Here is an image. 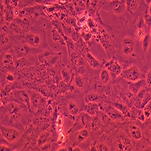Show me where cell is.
Instances as JSON below:
<instances>
[{
  "label": "cell",
  "instance_id": "1",
  "mask_svg": "<svg viewBox=\"0 0 151 151\" xmlns=\"http://www.w3.org/2000/svg\"><path fill=\"white\" fill-rule=\"evenodd\" d=\"M32 117L27 107L17 102L1 106V124L22 131L30 125Z\"/></svg>",
  "mask_w": 151,
  "mask_h": 151
},
{
  "label": "cell",
  "instance_id": "2",
  "mask_svg": "<svg viewBox=\"0 0 151 151\" xmlns=\"http://www.w3.org/2000/svg\"><path fill=\"white\" fill-rule=\"evenodd\" d=\"M85 100L79 94H68L62 100V108L63 114L75 120L80 113L83 111Z\"/></svg>",
  "mask_w": 151,
  "mask_h": 151
},
{
  "label": "cell",
  "instance_id": "3",
  "mask_svg": "<svg viewBox=\"0 0 151 151\" xmlns=\"http://www.w3.org/2000/svg\"><path fill=\"white\" fill-rule=\"evenodd\" d=\"M22 41L33 48L41 50L50 49L46 40L45 30L41 26H37L26 33Z\"/></svg>",
  "mask_w": 151,
  "mask_h": 151
},
{
  "label": "cell",
  "instance_id": "4",
  "mask_svg": "<svg viewBox=\"0 0 151 151\" xmlns=\"http://www.w3.org/2000/svg\"><path fill=\"white\" fill-rule=\"evenodd\" d=\"M111 137L114 150H134L133 141L122 129L113 130Z\"/></svg>",
  "mask_w": 151,
  "mask_h": 151
},
{
  "label": "cell",
  "instance_id": "5",
  "mask_svg": "<svg viewBox=\"0 0 151 151\" xmlns=\"http://www.w3.org/2000/svg\"><path fill=\"white\" fill-rule=\"evenodd\" d=\"M1 140L5 141L6 145L14 146L22 142L23 134L22 131L1 124Z\"/></svg>",
  "mask_w": 151,
  "mask_h": 151
},
{
  "label": "cell",
  "instance_id": "6",
  "mask_svg": "<svg viewBox=\"0 0 151 151\" xmlns=\"http://www.w3.org/2000/svg\"><path fill=\"white\" fill-rule=\"evenodd\" d=\"M91 132L89 129L83 128L82 129L70 133L67 138V145L68 147H81L85 144L91 138Z\"/></svg>",
  "mask_w": 151,
  "mask_h": 151
},
{
  "label": "cell",
  "instance_id": "7",
  "mask_svg": "<svg viewBox=\"0 0 151 151\" xmlns=\"http://www.w3.org/2000/svg\"><path fill=\"white\" fill-rule=\"evenodd\" d=\"M120 128L127 134L132 141H139L143 137V131L136 122H124L120 124Z\"/></svg>",
  "mask_w": 151,
  "mask_h": 151
},
{
  "label": "cell",
  "instance_id": "8",
  "mask_svg": "<svg viewBox=\"0 0 151 151\" xmlns=\"http://www.w3.org/2000/svg\"><path fill=\"white\" fill-rule=\"evenodd\" d=\"M94 117L87 114L86 112L82 111L79 115L75 119V123L73 124L72 128L68 132V134L70 133L74 132L83 128L89 129Z\"/></svg>",
  "mask_w": 151,
  "mask_h": 151
},
{
  "label": "cell",
  "instance_id": "9",
  "mask_svg": "<svg viewBox=\"0 0 151 151\" xmlns=\"http://www.w3.org/2000/svg\"><path fill=\"white\" fill-rule=\"evenodd\" d=\"M17 102L26 105L29 111L31 110V100L30 92L26 90L16 89L11 93V102Z\"/></svg>",
  "mask_w": 151,
  "mask_h": 151
},
{
  "label": "cell",
  "instance_id": "10",
  "mask_svg": "<svg viewBox=\"0 0 151 151\" xmlns=\"http://www.w3.org/2000/svg\"><path fill=\"white\" fill-rule=\"evenodd\" d=\"M36 48H33L25 42L22 41L15 42L13 44L12 53L15 58V59L24 58L30 53H33V51Z\"/></svg>",
  "mask_w": 151,
  "mask_h": 151
},
{
  "label": "cell",
  "instance_id": "11",
  "mask_svg": "<svg viewBox=\"0 0 151 151\" xmlns=\"http://www.w3.org/2000/svg\"><path fill=\"white\" fill-rule=\"evenodd\" d=\"M122 77L129 82H136L141 79V72L137 66L132 65L128 68L122 70Z\"/></svg>",
  "mask_w": 151,
  "mask_h": 151
},
{
  "label": "cell",
  "instance_id": "12",
  "mask_svg": "<svg viewBox=\"0 0 151 151\" xmlns=\"http://www.w3.org/2000/svg\"><path fill=\"white\" fill-rule=\"evenodd\" d=\"M104 111L112 120L118 123H122L125 122L126 117L122 113L113 106L106 105L104 106Z\"/></svg>",
  "mask_w": 151,
  "mask_h": 151
},
{
  "label": "cell",
  "instance_id": "13",
  "mask_svg": "<svg viewBox=\"0 0 151 151\" xmlns=\"http://www.w3.org/2000/svg\"><path fill=\"white\" fill-rule=\"evenodd\" d=\"M105 5L113 14L118 16L124 14L126 11L125 3L121 0H108Z\"/></svg>",
  "mask_w": 151,
  "mask_h": 151
},
{
  "label": "cell",
  "instance_id": "14",
  "mask_svg": "<svg viewBox=\"0 0 151 151\" xmlns=\"http://www.w3.org/2000/svg\"><path fill=\"white\" fill-rule=\"evenodd\" d=\"M9 52L2 53L1 55V69H4L7 71L13 70L16 68L15 60L14 54Z\"/></svg>",
  "mask_w": 151,
  "mask_h": 151
},
{
  "label": "cell",
  "instance_id": "15",
  "mask_svg": "<svg viewBox=\"0 0 151 151\" xmlns=\"http://www.w3.org/2000/svg\"><path fill=\"white\" fill-rule=\"evenodd\" d=\"M108 135L103 134L95 142L97 150L99 151H106V150H114L112 146V138Z\"/></svg>",
  "mask_w": 151,
  "mask_h": 151
},
{
  "label": "cell",
  "instance_id": "16",
  "mask_svg": "<svg viewBox=\"0 0 151 151\" xmlns=\"http://www.w3.org/2000/svg\"><path fill=\"white\" fill-rule=\"evenodd\" d=\"M105 66L109 72L113 80H115L121 74L123 70L122 66L117 60L112 59L109 62H106Z\"/></svg>",
  "mask_w": 151,
  "mask_h": 151
},
{
  "label": "cell",
  "instance_id": "17",
  "mask_svg": "<svg viewBox=\"0 0 151 151\" xmlns=\"http://www.w3.org/2000/svg\"><path fill=\"white\" fill-rule=\"evenodd\" d=\"M135 42L132 37L126 36L122 41V52L123 55L129 56L133 53L135 47Z\"/></svg>",
  "mask_w": 151,
  "mask_h": 151
},
{
  "label": "cell",
  "instance_id": "18",
  "mask_svg": "<svg viewBox=\"0 0 151 151\" xmlns=\"http://www.w3.org/2000/svg\"><path fill=\"white\" fill-rule=\"evenodd\" d=\"M30 100H31V109L40 108L42 104H44L45 97L41 96L40 93L36 91H30Z\"/></svg>",
  "mask_w": 151,
  "mask_h": 151
},
{
  "label": "cell",
  "instance_id": "19",
  "mask_svg": "<svg viewBox=\"0 0 151 151\" xmlns=\"http://www.w3.org/2000/svg\"><path fill=\"white\" fill-rule=\"evenodd\" d=\"M100 41L102 46L104 47L109 58L110 54L109 53H112V50L114 48V45H113V42L111 40L110 36L106 33H104L100 36Z\"/></svg>",
  "mask_w": 151,
  "mask_h": 151
},
{
  "label": "cell",
  "instance_id": "20",
  "mask_svg": "<svg viewBox=\"0 0 151 151\" xmlns=\"http://www.w3.org/2000/svg\"><path fill=\"white\" fill-rule=\"evenodd\" d=\"M128 91L137 96L138 92L146 87V79H140L136 82H131V83H128Z\"/></svg>",
  "mask_w": 151,
  "mask_h": 151
},
{
  "label": "cell",
  "instance_id": "21",
  "mask_svg": "<svg viewBox=\"0 0 151 151\" xmlns=\"http://www.w3.org/2000/svg\"><path fill=\"white\" fill-rule=\"evenodd\" d=\"M83 111L86 112L87 114H88L91 116L94 117L97 116L100 111V104L99 103L93 102L86 104Z\"/></svg>",
  "mask_w": 151,
  "mask_h": 151
},
{
  "label": "cell",
  "instance_id": "22",
  "mask_svg": "<svg viewBox=\"0 0 151 151\" xmlns=\"http://www.w3.org/2000/svg\"><path fill=\"white\" fill-rule=\"evenodd\" d=\"M50 138V134L48 131H44L38 135V137L37 138V146L41 147L44 145L48 143V141Z\"/></svg>",
  "mask_w": 151,
  "mask_h": 151
},
{
  "label": "cell",
  "instance_id": "23",
  "mask_svg": "<svg viewBox=\"0 0 151 151\" xmlns=\"http://www.w3.org/2000/svg\"><path fill=\"white\" fill-rule=\"evenodd\" d=\"M85 59L88 64L92 68L97 69L101 65L100 63L94 56H93L90 52H86L85 54Z\"/></svg>",
  "mask_w": 151,
  "mask_h": 151
},
{
  "label": "cell",
  "instance_id": "24",
  "mask_svg": "<svg viewBox=\"0 0 151 151\" xmlns=\"http://www.w3.org/2000/svg\"><path fill=\"white\" fill-rule=\"evenodd\" d=\"M73 83L74 86L78 88L79 90L83 89L85 86V79L83 75L79 74H76L73 76Z\"/></svg>",
  "mask_w": 151,
  "mask_h": 151
},
{
  "label": "cell",
  "instance_id": "25",
  "mask_svg": "<svg viewBox=\"0 0 151 151\" xmlns=\"http://www.w3.org/2000/svg\"><path fill=\"white\" fill-rule=\"evenodd\" d=\"M81 55L80 53L76 50H74L68 55V62L73 67H76L78 65V62Z\"/></svg>",
  "mask_w": 151,
  "mask_h": 151
},
{
  "label": "cell",
  "instance_id": "26",
  "mask_svg": "<svg viewBox=\"0 0 151 151\" xmlns=\"http://www.w3.org/2000/svg\"><path fill=\"white\" fill-rule=\"evenodd\" d=\"M126 10H127L131 15L137 11L138 7V0H126Z\"/></svg>",
  "mask_w": 151,
  "mask_h": 151
},
{
  "label": "cell",
  "instance_id": "27",
  "mask_svg": "<svg viewBox=\"0 0 151 151\" xmlns=\"http://www.w3.org/2000/svg\"><path fill=\"white\" fill-rule=\"evenodd\" d=\"M84 100L86 104L91 103V102L99 103L100 102V100H102V97L97 93L91 92V93H88L85 96Z\"/></svg>",
  "mask_w": 151,
  "mask_h": 151
},
{
  "label": "cell",
  "instance_id": "28",
  "mask_svg": "<svg viewBox=\"0 0 151 151\" xmlns=\"http://www.w3.org/2000/svg\"><path fill=\"white\" fill-rule=\"evenodd\" d=\"M11 41L9 36L7 35V33L1 32V53L7 48L10 45Z\"/></svg>",
  "mask_w": 151,
  "mask_h": 151
},
{
  "label": "cell",
  "instance_id": "29",
  "mask_svg": "<svg viewBox=\"0 0 151 151\" xmlns=\"http://www.w3.org/2000/svg\"><path fill=\"white\" fill-rule=\"evenodd\" d=\"M112 105L119 110L126 118H130V110L127 106L119 102L112 103Z\"/></svg>",
  "mask_w": 151,
  "mask_h": 151
},
{
  "label": "cell",
  "instance_id": "30",
  "mask_svg": "<svg viewBox=\"0 0 151 151\" xmlns=\"http://www.w3.org/2000/svg\"><path fill=\"white\" fill-rule=\"evenodd\" d=\"M111 75L106 68L102 70L100 73V81L102 85H107L111 80Z\"/></svg>",
  "mask_w": 151,
  "mask_h": 151
},
{
  "label": "cell",
  "instance_id": "31",
  "mask_svg": "<svg viewBox=\"0 0 151 151\" xmlns=\"http://www.w3.org/2000/svg\"><path fill=\"white\" fill-rule=\"evenodd\" d=\"M61 75L64 82L66 83H68L74 76V74H72V71L67 68H64L62 70Z\"/></svg>",
  "mask_w": 151,
  "mask_h": 151
},
{
  "label": "cell",
  "instance_id": "32",
  "mask_svg": "<svg viewBox=\"0 0 151 151\" xmlns=\"http://www.w3.org/2000/svg\"><path fill=\"white\" fill-rule=\"evenodd\" d=\"M52 38L54 41L59 42L61 45H66L64 37L57 31L55 28H53L52 30Z\"/></svg>",
  "mask_w": 151,
  "mask_h": 151
},
{
  "label": "cell",
  "instance_id": "33",
  "mask_svg": "<svg viewBox=\"0 0 151 151\" xmlns=\"http://www.w3.org/2000/svg\"><path fill=\"white\" fill-rule=\"evenodd\" d=\"M64 39L65 40V44L67 47L68 50V55L73 52L74 50H76L75 48V42L72 40V39L70 36H65L64 37Z\"/></svg>",
  "mask_w": 151,
  "mask_h": 151
},
{
  "label": "cell",
  "instance_id": "34",
  "mask_svg": "<svg viewBox=\"0 0 151 151\" xmlns=\"http://www.w3.org/2000/svg\"><path fill=\"white\" fill-rule=\"evenodd\" d=\"M29 62L25 58H21L15 59V67L16 68H22L27 67L29 64Z\"/></svg>",
  "mask_w": 151,
  "mask_h": 151
},
{
  "label": "cell",
  "instance_id": "35",
  "mask_svg": "<svg viewBox=\"0 0 151 151\" xmlns=\"http://www.w3.org/2000/svg\"><path fill=\"white\" fill-rule=\"evenodd\" d=\"M146 35L145 29H138L135 33V38L137 41H142Z\"/></svg>",
  "mask_w": 151,
  "mask_h": 151
},
{
  "label": "cell",
  "instance_id": "36",
  "mask_svg": "<svg viewBox=\"0 0 151 151\" xmlns=\"http://www.w3.org/2000/svg\"><path fill=\"white\" fill-rule=\"evenodd\" d=\"M150 39H151V37L150 36L149 34H147L145 36V37H144V39L143 40V52L145 53L147 51L148 48L149 47L150 45Z\"/></svg>",
  "mask_w": 151,
  "mask_h": 151
},
{
  "label": "cell",
  "instance_id": "37",
  "mask_svg": "<svg viewBox=\"0 0 151 151\" xmlns=\"http://www.w3.org/2000/svg\"><path fill=\"white\" fill-rule=\"evenodd\" d=\"M70 37H71V38L72 39V40L74 42H78L81 39V37L79 32H78L77 30H76L74 29L72 30L71 33V34L70 35Z\"/></svg>",
  "mask_w": 151,
  "mask_h": 151
},
{
  "label": "cell",
  "instance_id": "38",
  "mask_svg": "<svg viewBox=\"0 0 151 151\" xmlns=\"http://www.w3.org/2000/svg\"><path fill=\"white\" fill-rule=\"evenodd\" d=\"M45 118L43 117L42 116L39 115V116H36L34 119H33V122H34L35 124H36L37 127H40L44 122H45Z\"/></svg>",
  "mask_w": 151,
  "mask_h": 151
},
{
  "label": "cell",
  "instance_id": "39",
  "mask_svg": "<svg viewBox=\"0 0 151 151\" xmlns=\"http://www.w3.org/2000/svg\"><path fill=\"white\" fill-rule=\"evenodd\" d=\"M143 111L146 119L151 116V100L143 108Z\"/></svg>",
  "mask_w": 151,
  "mask_h": 151
},
{
  "label": "cell",
  "instance_id": "40",
  "mask_svg": "<svg viewBox=\"0 0 151 151\" xmlns=\"http://www.w3.org/2000/svg\"><path fill=\"white\" fill-rule=\"evenodd\" d=\"M145 24L148 27L151 26V15H150L149 11H145L144 13V17H143Z\"/></svg>",
  "mask_w": 151,
  "mask_h": 151
},
{
  "label": "cell",
  "instance_id": "41",
  "mask_svg": "<svg viewBox=\"0 0 151 151\" xmlns=\"http://www.w3.org/2000/svg\"><path fill=\"white\" fill-rule=\"evenodd\" d=\"M137 119L138 120H139L141 122H145V120L146 119L145 114L143 112V111H142V109H138V114L137 116Z\"/></svg>",
  "mask_w": 151,
  "mask_h": 151
},
{
  "label": "cell",
  "instance_id": "42",
  "mask_svg": "<svg viewBox=\"0 0 151 151\" xmlns=\"http://www.w3.org/2000/svg\"><path fill=\"white\" fill-rule=\"evenodd\" d=\"M5 79L8 82H14L15 81V78L14 75L12 74L11 72H7L5 74Z\"/></svg>",
  "mask_w": 151,
  "mask_h": 151
},
{
  "label": "cell",
  "instance_id": "43",
  "mask_svg": "<svg viewBox=\"0 0 151 151\" xmlns=\"http://www.w3.org/2000/svg\"><path fill=\"white\" fill-rule=\"evenodd\" d=\"M146 86L147 88H151V68L148 71L147 75H146Z\"/></svg>",
  "mask_w": 151,
  "mask_h": 151
},
{
  "label": "cell",
  "instance_id": "44",
  "mask_svg": "<svg viewBox=\"0 0 151 151\" xmlns=\"http://www.w3.org/2000/svg\"><path fill=\"white\" fill-rule=\"evenodd\" d=\"M15 148L12 147L11 146H9L8 145L5 144H1V147H0V150L1 151H9V150H14Z\"/></svg>",
  "mask_w": 151,
  "mask_h": 151
},
{
  "label": "cell",
  "instance_id": "45",
  "mask_svg": "<svg viewBox=\"0 0 151 151\" xmlns=\"http://www.w3.org/2000/svg\"><path fill=\"white\" fill-rule=\"evenodd\" d=\"M82 37L83 40L85 41H86V42H88L91 37V34L90 33H85V32H83L82 31Z\"/></svg>",
  "mask_w": 151,
  "mask_h": 151
},
{
  "label": "cell",
  "instance_id": "46",
  "mask_svg": "<svg viewBox=\"0 0 151 151\" xmlns=\"http://www.w3.org/2000/svg\"><path fill=\"white\" fill-rule=\"evenodd\" d=\"M87 20V16L86 15H83L79 17L78 18V25L80 24L81 26H83L84 24H85V22Z\"/></svg>",
  "mask_w": 151,
  "mask_h": 151
},
{
  "label": "cell",
  "instance_id": "47",
  "mask_svg": "<svg viewBox=\"0 0 151 151\" xmlns=\"http://www.w3.org/2000/svg\"><path fill=\"white\" fill-rule=\"evenodd\" d=\"M145 22L144 20L143 17L141 18L138 21L137 23V28L138 29H145Z\"/></svg>",
  "mask_w": 151,
  "mask_h": 151
},
{
  "label": "cell",
  "instance_id": "48",
  "mask_svg": "<svg viewBox=\"0 0 151 151\" xmlns=\"http://www.w3.org/2000/svg\"><path fill=\"white\" fill-rule=\"evenodd\" d=\"M40 149L41 150H51L52 148H51V145L49 143L44 145V146H41V147H40Z\"/></svg>",
  "mask_w": 151,
  "mask_h": 151
},
{
  "label": "cell",
  "instance_id": "49",
  "mask_svg": "<svg viewBox=\"0 0 151 151\" xmlns=\"http://www.w3.org/2000/svg\"><path fill=\"white\" fill-rule=\"evenodd\" d=\"M90 31V28L88 26V24H84L82 26V32L85 33H89Z\"/></svg>",
  "mask_w": 151,
  "mask_h": 151
},
{
  "label": "cell",
  "instance_id": "50",
  "mask_svg": "<svg viewBox=\"0 0 151 151\" xmlns=\"http://www.w3.org/2000/svg\"><path fill=\"white\" fill-rule=\"evenodd\" d=\"M45 4H51V3H58V0H44Z\"/></svg>",
  "mask_w": 151,
  "mask_h": 151
},
{
  "label": "cell",
  "instance_id": "51",
  "mask_svg": "<svg viewBox=\"0 0 151 151\" xmlns=\"http://www.w3.org/2000/svg\"><path fill=\"white\" fill-rule=\"evenodd\" d=\"M58 3H66L69 2L70 0H58Z\"/></svg>",
  "mask_w": 151,
  "mask_h": 151
},
{
  "label": "cell",
  "instance_id": "52",
  "mask_svg": "<svg viewBox=\"0 0 151 151\" xmlns=\"http://www.w3.org/2000/svg\"><path fill=\"white\" fill-rule=\"evenodd\" d=\"M148 11H149V12L150 15H151V3H150V5L149 6V10H148Z\"/></svg>",
  "mask_w": 151,
  "mask_h": 151
},
{
  "label": "cell",
  "instance_id": "53",
  "mask_svg": "<svg viewBox=\"0 0 151 151\" xmlns=\"http://www.w3.org/2000/svg\"><path fill=\"white\" fill-rule=\"evenodd\" d=\"M150 37H151V29H150Z\"/></svg>",
  "mask_w": 151,
  "mask_h": 151
},
{
  "label": "cell",
  "instance_id": "54",
  "mask_svg": "<svg viewBox=\"0 0 151 151\" xmlns=\"http://www.w3.org/2000/svg\"></svg>",
  "mask_w": 151,
  "mask_h": 151
}]
</instances>
